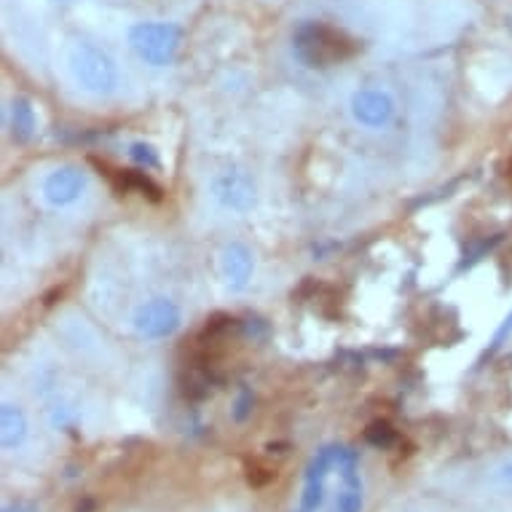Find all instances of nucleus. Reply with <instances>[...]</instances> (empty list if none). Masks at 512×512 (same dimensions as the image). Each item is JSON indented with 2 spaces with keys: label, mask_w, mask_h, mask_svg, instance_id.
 <instances>
[{
  "label": "nucleus",
  "mask_w": 512,
  "mask_h": 512,
  "mask_svg": "<svg viewBox=\"0 0 512 512\" xmlns=\"http://www.w3.org/2000/svg\"><path fill=\"white\" fill-rule=\"evenodd\" d=\"M352 108L354 121L365 129H384V126L392 124L395 118V97L387 92V89H360V92L352 94Z\"/></svg>",
  "instance_id": "nucleus-7"
},
{
  "label": "nucleus",
  "mask_w": 512,
  "mask_h": 512,
  "mask_svg": "<svg viewBox=\"0 0 512 512\" xmlns=\"http://www.w3.org/2000/svg\"><path fill=\"white\" fill-rule=\"evenodd\" d=\"M30 437V421L27 413L14 403H3L0 408V445L3 451H17Z\"/></svg>",
  "instance_id": "nucleus-9"
},
{
  "label": "nucleus",
  "mask_w": 512,
  "mask_h": 512,
  "mask_svg": "<svg viewBox=\"0 0 512 512\" xmlns=\"http://www.w3.org/2000/svg\"><path fill=\"white\" fill-rule=\"evenodd\" d=\"M62 3H68V0H62Z\"/></svg>",
  "instance_id": "nucleus-16"
},
{
  "label": "nucleus",
  "mask_w": 512,
  "mask_h": 512,
  "mask_svg": "<svg viewBox=\"0 0 512 512\" xmlns=\"http://www.w3.org/2000/svg\"><path fill=\"white\" fill-rule=\"evenodd\" d=\"M89 188V177L81 167L76 164H62L54 172L46 175L41 185L43 202L54 207V210H65V207H73V204L86 194Z\"/></svg>",
  "instance_id": "nucleus-6"
},
{
  "label": "nucleus",
  "mask_w": 512,
  "mask_h": 512,
  "mask_svg": "<svg viewBox=\"0 0 512 512\" xmlns=\"http://www.w3.org/2000/svg\"><path fill=\"white\" fill-rule=\"evenodd\" d=\"M494 483L502 491H512V459H504L502 464H496V470H494Z\"/></svg>",
  "instance_id": "nucleus-15"
},
{
  "label": "nucleus",
  "mask_w": 512,
  "mask_h": 512,
  "mask_svg": "<svg viewBox=\"0 0 512 512\" xmlns=\"http://www.w3.org/2000/svg\"><path fill=\"white\" fill-rule=\"evenodd\" d=\"M212 199L226 207V210L236 212V215H244L250 212L255 204H258V191H255V183L252 177L242 169H223L210 180Z\"/></svg>",
  "instance_id": "nucleus-5"
},
{
  "label": "nucleus",
  "mask_w": 512,
  "mask_h": 512,
  "mask_svg": "<svg viewBox=\"0 0 512 512\" xmlns=\"http://www.w3.org/2000/svg\"><path fill=\"white\" fill-rule=\"evenodd\" d=\"M108 175L113 183L121 185V191H137V194L148 196L151 202H159L161 199V188L145 172H135V169H108Z\"/></svg>",
  "instance_id": "nucleus-10"
},
{
  "label": "nucleus",
  "mask_w": 512,
  "mask_h": 512,
  "mask_svg": "<svg viewBox=\"0 0 512 512\" xmlns=\"http://www.w3.org/2000/svg\"><path fill=\"white\" fill-rule=\"evenodd\" d=\"M183 30L172 22H137L129 27V46L151 68H167L177 59Z\"/></svg>",
  "instance_id": "nucleus-3"
},
{
  "label": "nucleus",
  "mask_w": 512,
  "mask_h": 512,
  "mask_svg": "<svg viewBox=\"0 0 512 512\" xmlns=\"http://www.w3.org/2000/svg\"><path fill=\"white\" fill-rule=\"evenodd\" d=\"M129 159L140 164L145 169H159L161 167V159H159V151L148 143H132L129 145Z\"/></svg>",
  "instance_id": "nucleus-12"
},
{
  "label": "nucleus",
  "mask_w": 512,
  "mask_h": 512,
  "mask_svg": "<svg viewBox=\"0 0 512 512\" xmlns=\"http://www.w3.org/2000/svg\"><path fill=\"white\" fill-rule=\"evenodd\" d=\"M68 65L76 84L94 97H108L121 84V73L113 57L92 43H76L70 51Z\"/></svg>",
  "instance_id": "nucleus-2"
},
{
  "label": "nucleus",
  "mask_w": 512,
  "mask_h": 512,
  "mask_svg": "<svg viewBox=\"0 0 512 512\" xmlns=\"http://www.w3.org/2000/svg\"><path fill=\"white\" fill-rule=\"evenodd\" d=\"M180 309H177L175 301L169 298H151V301L140 303L132 314V328L140 338L145 341H161V338H169L180 328Z\"/></svg>",
  "instance_id": "nucleus-4"
},
{
  "label": "nucleus",
  "mask_w": 512,
  "mask_h": 512,
  "mask_svg": "<svg viewBox=\"0 0 512 512\" xmlns=\"http://www.w3.org/2000/svg\"><path fill=\"white\" fill-rule=\"evenodd\" d=\"M252 271H255V258L252 250L242 242H231L220 252V277L231 290H244L250 285Z\"/></svg>",
  "instance_id": "nucleus-8"
},
{
  "label": "nucleus",
  "mask_w": 512,
  "mask_h": 512,
  "mask_svg": "<svg viewBox=\"0 0 512 512\" xmlns=\"http://www.w3.org/2000/svg\"><path fill=\"white\" fill-rule=\"evenodd\" d=\"M354 51H357V43L336 27L309 22V25L298 27V33H295V54L309 68H328L333 62L349 59Z\"/></svg>",
  "instance_id": "nucleus-1"
},
{
  "label": "nucleus",
  "mask_w": 512,
  "mask_h": 512,
  "mask_svg": "<svg viewBox=\"0 0 512 512\" xmlns=\"http://www.w3.org/2000/svg\"><path fill=\"white\" fill-rule=\"evenodd\" d=\"M35 126H38V118H35L33 102L27 97H17L11 102V135H14V140L27 143L35 135Z\"/></svg>",
  "instance_id": "nucleus-11"
},
{
  "label": "nucleus",
  "mask_w": 512,
  "mask_h": 512,
  "mask_svg": "<svg viewBox=\"0 0 512 512\" xmlns=\"http://www.w3.org/2000/svg\"><path fill=\"white\" fill-rule=\"evenodd\" d=\"M510 336H512V311H510V314H507V317H504L502 325L496 328L494 338H491V346H488L486 357H494V354L499 352V349H502L504 344H507V338H510Z\"/></svg>",
  "instance_id": "nucleus-14"
},
{
  "label": "nucleus",
  "mask_w": 512,
  "mask_h": 512,
  "mask_svg": "<svg viewBox=\"0 0 512 512\" xmlns=\"http://www.w3.org/2000/svg\"><path fill=\"white\" fill-rule=\"evenodd\" d=\"M408 512H416V510H408Z\"/></svg>",
  "instance_id": "nucleus-17"
},
{
  "label": "nucleus",
  "mask_w": 512,
  "mask_h": 512,
  "mask_svg": "<svg viewBox=\"0 0 512 512\" xmlns=\"http://www.w3.org/2000/svg\"><path fill=\"white\" fill-rule=\"evenodd\" d=\"M395 429L389 427L387 421H376V424H370L368 429H365V440H368L370 445H376V448H389V445L395 443Z\"/></svg>",
  "instance_id": "nucleus-13"
}]
</instances>
